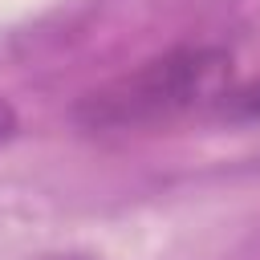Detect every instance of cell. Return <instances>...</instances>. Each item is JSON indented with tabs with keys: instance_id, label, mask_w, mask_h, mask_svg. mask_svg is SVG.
<instances>
[{
	"instance_id": "obj_1",
	"label": "cell",
	"mask_w": 260,
	"mask_h": 260,
	"mask_svg": "<svg viewBox=\"0 0 260 260\" xmlns=\"http://www.w3.org/2000/svg\"><path fill=\"white\" fill-rule=\"evenodd\" d=\"M232 93V53L219 45H179L130 73L98 85L77 102V122L89 130H126L171 122L191 110H215Z\"/></svg>"
},
{
	"instance_id": "obj_3",
	"label": "cell",
	"mask_w": 260,
	"mask_h": 260,
	"mask_svg": "<svg viewBox=\"0 0 260 260\" xmlns=\"http://www.w3.org/2000/svg\"><path fill=\"white\" fill-rule=\"evenodd\" d=\"M16 126H20V122H16V110H12V102L0 93V146L16 134Z\"/></svg>"
},
{
	"instance_id": "obj_2",
	"label": "cell",
	"mask_w": 260,
	"mask_h": 260,
	"mask_svg": "<svg viewBox=\"0 0 260 260\" xmlns=\"http://www.w3.org/2000/svg\"><path fill=\"white\" fill-rule=\"evenodd\" d=\"M219 114L232 118V122H256V118H260V81H252V85H236V89L223 98Z\"/></svg>"
}]
</instances>
